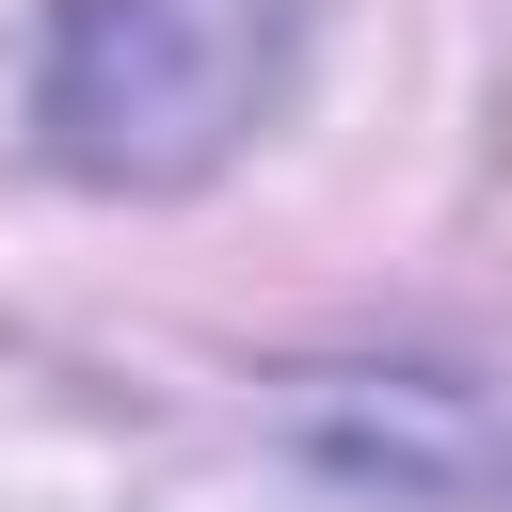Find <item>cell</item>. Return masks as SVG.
<instances>
[{
	"label": "cell",
	"mask_w": 512,
	"mask_h": 512,
	"mask_svg": "<svg viewBox=\"0 0 512 512\" xmlns=\"http://www.w3.org/2000/svg\"><path fill=\"white\" fill-rule=\"evenodd\" d=\"M288 96V0H64L48 32V144L112 192L208 176Z\"/></svg>",
	"instance_id": "1"
}]
</instances>
